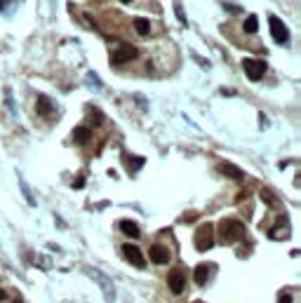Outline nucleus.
<instances>
[{"instance_id":"6","label":"nucleus","mask_w":301,"mask_h":303,"mask_svg":"<svg viewBox=\"0 0 301 303\" xmlns=\"http://www.w3.org/2000/svg\"><path fill=\"white\" fill-rule=\"evenodd\" d=\"M122 254H125V259H127L132 265H137V268H144L146 265L144 256H141V251H139L137 245H125V247H122Z\"/></svg>"},{"instance_id":"22","label":"nucleus","mask_w":301,"mask_h":303,"mask_svg":"<svg viewBox=\"0 0 301 303\" xmlns=\"http://www.w3.org/2000/svg\"><path fill=\"white\" fill-rule=\"evenodd\" d=\"M120 2H132V0H120Z\"/></svg>"},{"instance_id":"3","label":"nucleus","mask_w":301,"mask_h":303,"mask_svg":"<svg viewBox=\"0 0 301 303\" xmlns=\"http://www.w3.org/2000/svg\"><path fill=\"white\" fill-rule=\"evenodd\" d=\"M242 68H245V73H247V78L252 82H259L263 78V73H266V61H261V59H242Z\"/></svg>"},{"instance_id":"8","label":"nucleus","mask_w":301,"mask_h":303,"mask_svg":"<svg viewBox=\"0 0 301 303\" xmlns=\"http://www.w3.org/2000/svg\"><path fill=\"white\" fill-rule=\"evenodd\" d=\"M167 287H170L172 294H181L183 287H186V277H183L181 270H172L167 275Z\"/></svg>"},{"instance_id":"10","label":"nucleus","mask_w":301,"mask_h":303,"mask_svg":"<svg viewBox=\"0 0 301 303\" xmlns=\"http://www.w3.org/2000/svg\"><path fill=\"white\" fill-rule=\"evenodd\" d=\"M90 136H92L90 127H76V130H73V141H76V144H87Z\"/></svg>"},{"instance_id":"18","label":"nucleus","mask_w":301,"mask_h":303,"mask_svg":"<svg viewBox=\"0 0 301 303\" xmlns=\"http://www.w3.org/2000/svg\"><path fill=\"white\" fill-rule=\"evenodd\" d=\"M280 303H292V296H289V294H282V296H280Z\"/></svg>"},{"instance_id":"5","label":"nucleus","mask_w":301,"mask_h":303,"mask_svg":"<svg viewBox=\"0 0 301 303\" xmlns=\"http://www.w3.org/2000/svg\"><path fill=\"white\" fill-rule=\"evenodd\" d=\"M268 26H271V36H273L275 42H280V45H285L289 42V31L287 26L278 19V17H268Z\"/></svg>"},{"instance_id":"20","label":"nucleus","mask_w":301,"mask_h":303,"mask_svg":"<svg viewBox=\"0 0 301 303\" xmlns=\"http://www.w3.org/2000/svg\"><path fill=\"white\" fill-rule=\"evenodd\" d=\"M5 2H7V0H0V7H2V5H5Z\"/></svg>"},{"instance_id":"1","label":"nucleus","mask_w":301,"mask_h":303,"mask_svg":"<svg viewBox=\"0 0 301 303\" xmlns=\"http://www.w3.org/2000/svg\"><path fill=\"white\" fill-rule=\"evenodd\" d=\"M219 235L221 240H240L245 235V224L238 219H223L219 224Z\"/></svg>"},{"instance_id":"13","label":"nucleus","mask_w":301,"mask_h":303,"mask_svg":"<svg viewBox=\"0 0 301 303\" xmlns=\"http://www.w3.org/2000/svg\"><path fill=\"white\" fill-rule=\"evenodd\" d=\"M219 170H221L226 176H231V179H242V170H238L236 165H228V162H223Z\"/></svg>"},{"instance_id":"19","label":"nucleus","mask_w":301,"mask_h":303,"mask_svg":"<svg viewBox=\"0 0 301 303\" xmlns=\"http://www.w3.org/2000/svg\"><path fill=\"white\" fill-rule=\"evenodd\" d=\"M2 299H5V291L0 289V301H2Z\"/></svg>"},{"instance_id":"2","label":"nucleus","mask_w":301,"mask_h":303,"mask_svg":"<svg viewBox=\"0 0 301 303\" xmlns=\"http://www.w3.org/2000/svg\"><path fill=\"white\" fill-rule=\"evenodd\" d=\"M196 249L198 251H207L214 245V228L210 224H202L200 228L196 230Z\"/></svg>"},{"instance_id":"7","label":"nucleus","mask_w":301,"mask_h":303,"mask_svg":"<svg viewBox=\"0 0 301 303\" xmlns=\"http://www.w3.org/2000/svg\"><path fill=\"white\" fill-rule=\"evenodd\" d=\"M148 256H151V261H153V264L162 265V264H167V261H170V249H167L165 245H151Z\"/></svg>"},{"instance_id":"12","label":"nucleus","mask_w":301,"mask_h":303,"mask_svg":"<svg viewBox=\"0 0 301 303\" xmlns=\"http://www.w3.org/2000/svg\"><path fill=\"white\" fill-rule=\"evenodd\" d=\"M40 115H50L52 113V101L47 99V96H38V104H36Z\"/></svg>"},{"instance_id":"11","label":"nucleus","mask_w":301,"mask_h":303,"mask_svg":"<svg viewBox=\"0 0 301 303\" xmlns=\"http://www.w3.org/2000/svg\"><path fill=\"white\" fill-rule=\"evenodd\" d=\"M207 275H210V268L205 264L196 265V270H193V280H196V284H205L207 282Z\"/></svg>"},{"instance_id":"15","label":"nucleus","mask_w":301,"mask_h":303,"mask_svg":"<svg viewBox=\"0 0 301 303\" xmlns=\"http://www.w3.org/2000/svg\"><path fill=\"white\" fill-rule=\"evenodd\" d=\"M134 28H137L139 36H148V33H151V21L139 17V19H134Z\"/></svg>"},{"instance_id":"9","label":"nucleus","mask_w":301,"mask_h":303,"mask_svg":"<svg viewBox=\"0 0 301 303\" xmlns=\"http://www.w3.org/2000/svg\"><path fill=\"white\" fill-rule=\"evenodd\" d=\"M120 230L125 233L127 237H139V226L134 224V221H130V219H125V221H120Z\"/></svg>"},{"instance_id":"14","label":"nucleus","mask_w":301,"mask_h":303,"mask_svg":"<svg viewBox=\"0 0 301 303\" xmlns=\"http://www.w3.org/2000/svg\"><path fill=\"white\" fill-rule=\"evenodd\" d=\"M257 28H259V19H257V14H249L247 19L242 21V31H245V33H254Z\"/></svg>"},{"instance_id":"4","label":"nucleus","mask_w":301,"mask_h":303,"mask_svg":"<svg viewBox=\"0 0 301 303\" xmlns=\"http://www.w3.org/2000/svg\"><path fill=\"white\" fill-rule=\"evenodd\" d=\"M132 59H137V47H132V45H120V47H116V50L111 52V61L118 64V66L130 64Z\"/></svg>"},{"instance_id":"16","label":"nucleus","mask_w":301,"mask_h":303,"mask_svg":"<svg viewBox=\"0 0 301 303\" xmlns=\"http://www.w3.org/2000/svg\"><path fill=\"white\" fill-rule=\"evenodd\" d=\"M125 162H127V170L130 171H137L144 165V158H125Z\"/></svg>"},{"instance_id":"21","label":"nucleus","mask_w":301,"mask_h":303,"mask_svg":"<svg viewBox=\"0 0 301 303\" xmlns=\"http://www.w3.org/2000/svg\"><path fill=\"white\" fill-rule=\"evenodd\" d=\"M14 303H24V301H21V299H17V301H14Z\"/></svg>"},{"instance_id":"17","label":"nucleus","mask_w":301,"mask_h":303,"mask_svg":"<svg viewBox=\"0 0 301 303\" xmlns=\"http://www.w3.org/2000/svg\"><path fill=\"white\" fill-rule=\"evenodd\" d=\"M261 200H266V202H268L271 207H273V205H275V198H273V195H271V193H268V190H261Z\"/></svg>"}]
</instances>
